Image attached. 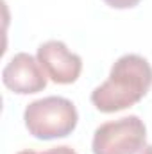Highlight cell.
Here are the masks:
<instances>
[{
	"label": "cell",
	"mask_w": 152,
	"mask_h": 154,
	"mask_svg": "<svg viewBox=\"0 0 152 154\" xmlns=\"http://www.w3.org/2000/svg\"><path fill=\"white\" fill-rule=\"evenodd\" d=\"M2 82L7 90L18 95H32L47 88L48 75L41 68L38 57L27 52H18L4 66Z\"/></svg>",
	"instance_id": "obj_4"
},
{
	"label": "cell",
	"mask_w": 152,
	"mask_h": 154,
	"mask_svg": "<svg viewBox=\"0 0 152 154\" xmlns=\"http://www.w3.org/2000/svg\"><path fill=\"white\" fill-rule=\"evenodd\" d=\"M16 154H41V152H36L32 149H23V151H20V152H16Z\"/></svg>",
	"instance_id": "obj_9"
},
{
	"label": "cell",
	"mask_w": 152,
	"mask_h": 154,
	"mask_svg": "<svg viewBox=\"0 0 152 154\" xmlns=\"http://www.w3.org/2000/svg\"><path fill=\"white\" fill-rule=\"evenodd\" d=\"M136 154H152V145H150V143H145V145H143V147H141Z\"/></svg>",
	"instance_id": "obj_8"
},
{
	"label": "cell",
	"mask_w": 152,
	"mask_h": 154,
	"mask_svg": "<svg viewBox=\"0 0 152 154\" xmlns=\"http://www.w3.org/2000/svg\"><path fill=\"white\" fill-rule=\"evenodd\" d=\"M147 143V127L136 115L106 122L95 129L93 154H136Z\"/></svg>",
	"instance_id": "obj_3"
},
{
	"label": "cell",
	"mask_w": 152,
	"mask_h": 154,
	"mask_svg": "<svg viewBox=\"0 0 152 154\" xmlns=\"http://www.w3.org/2000/svg\"><path fill=\"white\" fill-rule=\"evenodd\" d=\"M104 2L113 9H131L136 7L141 0H104Z\"/></svg>",
	"instance_id": "obj_6"
},
{
	"label": "cell",
	"mask_w": 152,
	"mask_h": 154,
	"mask_svg": "<svg viewBox=\"0 0 152 154\" xmlns=\"http://www.w3.org/2000/svg\"><path fill=\"white\" fill-rule=\"evenodd\" d=\"M150 86V63L143 56L125 54L114 61L108 81L91 91V104L102 113H116L140 102Z\"/></svg>",
	"instance_id": "obj_1"
},
{
	"label": "cell",
	"mask_w": 152,
	"mask_h": 154,
	"mask_svg": "<svg viewBox=\"0 0 152 154\" xmlns=\"http://www.w3.org/2000/svg\"><path fill=\"white\" fill-rule=\"evenodd\" d=\"M41 154H77V152L68 145H59V147H52V149H48V151H45Z\"/></svg>",
	"instance_id": "obj_7"
},
{
	"label": "cell",
	"mask_w": 152,
	"mask_h": 154,
	"mask_svg": "<svg viewBox=\"0 0 152 154\" xmlns=\"http://www.w3.org/2000/svg\"><path fill=\"white\" fill-rule=\"evenodd\" d=\"M23 120L29 134L34 138L56 140L66 138L74 133L79 122V113L72 100L52 95L31 102L23 111Z\"/></svg>",
	"instance_id": "obj_2"
},
{
	"label": "cell",
	"mask_w": 152,
	"mask_h": 154,
	"mask_svg": "<svg viewBox=\"0 0 152 154\" xmlns=\"http://www.w3.org/2000/svg\"><path fill=\"white\" fill-rule=\"evenodd\" d=\"M36 57L48 79L56 84H72L82 72L81 56L68 50V47L59 39H48L41 43Z\"/></svg>",
	"instance_id": "obj_5"
}]
</instances>
